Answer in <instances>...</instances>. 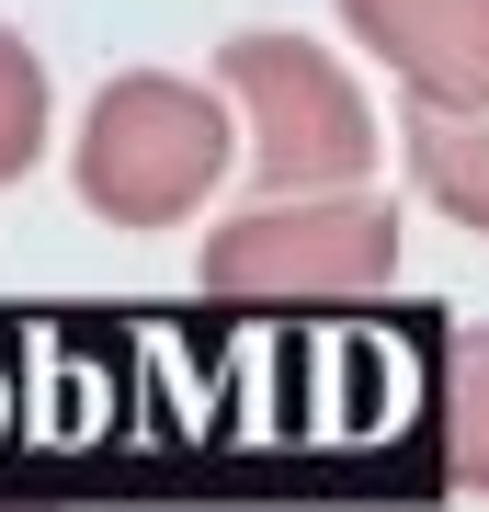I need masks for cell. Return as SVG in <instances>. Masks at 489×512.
Returning a JSON list of instances; mask_svg holds the SVG:
<instances>
[{
    "instance_id": "5",
    "label": "cell",
    "mask_w": 489,
    "mask_h": 512,
    "mask_svg": "<svg viewBox=\"0 0 489 512\" xmlns=\"http://www.w3.org/2000/svg\"><path fill=\"white\" fill-rule=\"evenodd\" d=\"M399 148H410V183L433 194L455 228H478V239H489V103H478V114H444V103H421V92H410Z\"/></svg>"
},
{
    "instance_id": "6",
    "label": "cell",
    "mask_w": 489,
    "mask_h": 512,
    "mask_svg": "<svg viewBox=\"0 0 489 512\" xmlns=\"http://www.w3.org/2000/svg\"><path fill=\"white\" fill-rule=\"evenodd\" d=\"M444 467L467 490H489V330L444 342Z\"/></svg>"
},
{
    "instance_id": "4",
    "label": "cell",
    "mask_w": 489,
    "mask_h": 512,
    "mask_svg": "<svg viewBox=\"0 0 489 512\" xmlns=\"http://www.w3.org/2000/svg\"><path fill=\"white\" fill-rule=\"evenodd\" d=\"M342 23L364 35V57L399 69V92L444 114L489 103V0H342Z\"/></svg>"
},
{
    "instance_id": "2",
    "label": "cell",
    "mask_w": 489,
    "mask_h": 512,
    "mask_svg": "<svg viewBox=\"0 0 489 512\" xmlns=\"http://www.w3.org/2000/svg\"><path fill=\"white\" fill-rule=\"evenodd\" d=\"M205 296L228 308H273V296H376L399 285V205L376 183H330V194H262L251 217H228L205 239Z\"/></svg>"
},
{
    "instance_id": "7",
    "label": "cell",
    "mask_w": 489,
    "mask_h": 512,
    "mask_svg": "<svg viewBox=\"0 0 489 512\" xmlns=\"http://www.w3.org/2000/svg\"><path fill=\"white\" fill-rule=\"evenodd\" d=\"M46 148V57L0 23V183H23Z\"/></svg>"
},
{
    "instance_id": "1",
    "label": "cell",
    "mask_w": 489,
    "mask_h": 512,
    "mask_svg": "<svg viewBox=\"0 0 489 512\" xmlns=\"http://www.w3.org/2000/svg\"><path fill=\"white\" fill-rule=\"evenodd\" d=\"M228 160H239V126H228L217 92H194V80H171V69H126V80L91 92L69 183H80V205L103 228L160 239V228H182L228 183Z\"/></svg>"
},
{
    "instance_id": "3",
    "label": "cell",
    "mask_w": 489,
    "mask_h": 512,
    "mask_svg": "<svg viewBox=\"0 0 489 512\" xmlns=\"http://www.w3.org/2000/svg\"><path fill=\"white\" fill-rule=\"evenodd\" d=\"M217 80L251 114V160L273 194H330V183H364L376 160V114L342 80V57H319L308 35H228L217 46Z\"/></svg>"
}]
</instances>
